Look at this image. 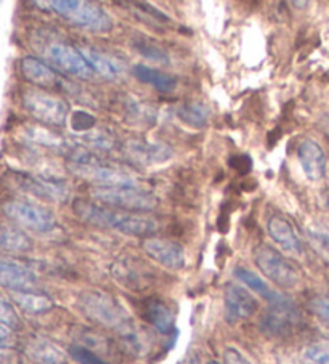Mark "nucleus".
Returning <instances> with one entry per match:
<instances>
[{"instance_id":"nucleus-1","label":"nucleus","mask_w":329,"mask_h":364,"mask_svg":"<svg viewBox=\"0 0 329 364\" xmlns=\"http://www.w3.org/2000/svg\"><path fill=\"white\" fill-rule=\"evenodd\" d=\"M74 213L82 222L98 228H110L119 233L135 236V237H151L157 230L156 220L135 213L111 210L108 207H101L84 199H78L73 205Z\"/></svg>"},{"instance_id":"nucleus-2","label":"nucleus","mask_w":329,"mask_h":364,"mask_svg":"<svg viewBox=\"0 0 329 364\" xmlns=\"http://www.w3.org/2000/svg\"><path fill=\"white\" fill-rule=\"evenodd\" d=\"M55 14L65 18L74 26L95 31V33H108L113 29V21L106 11L85 0H52L47 2Z\"/></svg>"},{"instance_id":"nucleus-3","label":"nucleus","mask_w":329,"mask_h":364,"mask_svg":"<svg viewBox=\"0 0 329 364\" xmlns=\"http://www.w3.org/2000/svg\"><path fill=\"white\" fill-rule=\"evenodd\" d=\"M92 196L108 207L132 212H151L160 204L155 194L137 186H97Z\"/></svg>"},{"instance_id":"nucleus-4","label":"nucleus","mask_w":329,"mask_h":364,"mask_svg":"<svg viewBox=\"0 0 329 364\" xmlns=\"http://www.w3.org/2000/svg\"><path fill=\"white\" fill-rule=\"evenodd\" d=\"M23 106L36 121L53 127H63L69 116V106L65 100L39 89L23 92Z\"/></svg>"},{"instance_id":"nucleus-5","label":"nucleus","mask_w":329,"mask_h":364,"mask_svg":"<svg viewBox=\"0 0 329 364\" xmlns=\"http://www.w3.org/2000/svg\"><path fill=\"white\" fill-rule=\"evenodd\" d=\"M79 309L87 318L100 324L111 326V328H121L129 321L127 313L110 294L100 291H85L79 296Z\"/></svg>"},{"instance_id":"nucleus-6","label":"nucleus","mask_w":329,"mask_h":364,"mask_svg":"<svg viewBox=\"0 0 329 364\" xmlns=\"http://www.w3.org/2000/svg\"><path fill=\"white\" fill-rule=\"evenodd\" d=\"M4 215L36 233H48L56 227L55 213L41 204L28 203V200H9L2 205Z\"/></svg>"},{"instance_id":"nucleus-7","label":"nucleus","mask_w":329,"mask_h":364,"mask_svg":"<svg viewBox=\"0 0 329 364\" xmlns=\"http://www.w3.org/2000/svg\"><path fill=\"white\" fill-rule=\"evenodd\" d=\"M254 260L257 268L267 276V278L275 282L276 286L284 289H293L301 281V274L297 268L291 263L286 257H283L276 249L262 244L254 252Z\"/></svg>"},{"instance_id":"nucleus-8","label":"nucleus","mask_w":329,"mask_h":364,"mask_svg":"<svg viewBox=\"0 0 329 364\" xmlns=\"http://www.w3.org/2000/svg\"><path fill=\"white\" fill-rule=\"evenodd\" d=\"M301 324V313L288 297L280 296L270 302V309L261 319L263 332L275 337L289 336Z\"/></svg>"},{"instance_id":"nucleus-9","label":"nucleus","mask_w":329,"mask_h":364,"mask_svg":"<svg viewBox=\"0 0 329 364\" xmlns=\"http://www.w3.org/2000/svg\"><path fill=\"white\" fill-rule=\"evenodd\" d=\"M46 58L52 63V65L60 69L61 73L69 74L78 79H90L93 76L92 68L88 66L84 56H82L80 50L74 48L65 42H52L46 47Z\"/></svg>"},{"instance_id":"nucleus-10","label":"nucleus","mask_w":329,"mask_h":364,"mask_svg":"<svg viewBox=\"0 0 329 364\" xmlns=\"http://www.w3.org/2000/svg\"><path fill=\"white\" fill-rule=\"evenodd\" d=\"M69 171L79 178L93 181L98 186H137V178L121 168L103 166L100 162H87V164H69Z\"/></svg>"},{"instance_id":"nucleus-11","label":"nucleus","mask_w":329,"mask_h":364,"mask_svg":"<svg viewBox=\"0 0 329 364\" xmlns=\"http://www.w3.org/2000/svg\"><path fill=\"white\" fill-rule=\"evenodd\" d=\"M225 305V318L230 324H236L239 321H246L258 309V302L254 294H251L248 289L238 284H229L225 287L224 294Z\"/></svg>"},{"instance_id":"nucleus-12","label":"nucleus","mask_w":329,"mask_h":364,"mask_svg":"<svg viewBox=\"0 0 329 364\" xmlns=\"http://www.w3.org/2000/svg\"><path fill=\"white\" fill-rule=\"evenodd\" d=\"M142 247L150 259H153L164 268L172 269V272H179L187 263L185 250H183L182 244L175 241L151 236L143 241Z\"/></svg>"},{"instance_id":"nucleus-13","label":"nucleus","mask_w":329,"mask_h":364,"mask_svg":"<svg viewBox=\"0 0 329 364\" xmlns=\"http://www.w3.org/2000/svg\"><path fill=\"white\" fill-rule=\"evenodd\" d=\"M37 276L28 267L18 262L0 259V287L11 292L34 291Z\"/></svg>"},{"instance_id":"nucleus-14","label":"nucleus","mask_w":329,"mask_h":364,"mask_svg":"<svg viewBox=\"0 0 329 364\" xmlns=\"http://www.w3.org/2000/svg\"><path fill=\"white\" fill-rule=\"evenodd\" d=\"M297 159L306 177L312 181H320L326 175V154L318 143L306 138L297 146Z\"/></svg>"},{"instance_id":"nucleus-15","label":"nucleus","mask_w":329,"mask_h":364,"mask_svg":"<svg viewBox=\"0 0 329 364\" xmlns=\"http://www.w3.org/2000/svg\"><path fill=\"white\" fill-rule=\"evenodd\" d=\"M24 355L37 364H66L68 356L58 345L43 337H33L24 343Z\"/></svg>"},{"instance_id":"nucleus-16","label":"nucleus","mask_w":329,"mask_h":364,"mask_svg":"<svg viewBox=\"0 0 329 364\" xmlns=\"http://www.w3.org/2000/svg\"><path fill=\"white\" fill-rule=\"evenodd\" d=\"M267 230L271 240H273L283 250H286V252L291 254L302 252V242L299 240V236H297L293 225H291L286 218L278 215L271 217L267 223Z\"/></svg>"},{"instance_id":"nucleus-17","label":"nucleus","mask_w":329,"mask_h":364,"mask_svg":"<svg viewBox=\"0 0 329 364\" xmlns=\"http://www.w3.org/2000/svg\"><path fill=\"white\" fill-rule=\"evenodd\" d=\"M20 68L24 79L31 84L43 87V89L58 85V74H56L47 63L33 58V56H26V58L21 60Z\"/></svg>"},{"instance_id":"nucleus-18","label":"nucleus","mask_w":329,"mask_h":364,"mask_svg":"<svg viewBox=\"0 0 329 364\" xmlns=\"http://www.w3.org/2000/svg\"><path fill=\"white\" fill-rule=\"evenodd\" d=\"M80 53L88 63V66L92 68V71L97 73L101 77L118 79L124 71L122 63L116 58H113L110 55L97 52V50L93 48H80Z\"/></svg>"},{"instance_id":"nucleus-19","label":"nucleus","mask_w":329,"mask_h":364,"mask_svg":"<svg viewBox=\"0 0 329 364\" xmlns=\"http://www.w3.org/2000/svg\"><path fill=\"white\" fill-rule=\"evenodd\" d=\"M132 74L140 82L155 87L161 93H172L177 89V84H179V80H177L174 74L162 73L160 69L150 68L147 65H135L132 68Z\"/></svg>"},{"instance_id":"nucleus-20","label":"nucleus","mask_w":329,"mask_h":364,"mask_svg":"<svg viewBox=\"0 0 329 364\" xmlns=\"http://www.w3.org/2000/svg\"><path fill=\"white\" fill-rule=\"evenodd\" d=\"M127 153L135 161L142 164H160V162L167 161L172 151L169 146H164L160 143H147V141H132L129 143Z\"/></svg>"},{"instance_id":"nucleus-21","label":"nucleus","mask_w":329,"mask_h":364,"mask_svg":"<svg viewBox=\"0 0 329 364\" xmlns=\"http://www.w3.org/2000/svg\"><path fill=\"white\" fill-rule=\"evenodd\" d=\"M118 331L119 338H121L125 350L130 351L132 355L143 356L148 353L151 342L148 334L142 328H138V326L130 321H125L121 328H118Z\"/></svg>"},{"instance_id":"nucleus-22","label":"nucleus","mask_w":329,"mask_h":364,"mask_svg":"<svg viewBox=\"0 0 329 364\" xmlns=\"http://www.w3.org/2000/svg\"><path fill=\"white\" fill-rule=\"evenodd\" d=\"M33 249V241L15 225H0V250L11 254H24Z\"/></svg>"},{"instance_id":"nucleus-23","label":"nucleus","mask_w":329,"mask_h":364,"mask_svg":"<svg viewBox=\"0 0 329 364\" xmlns=\"http://www.w3.org/2000/svg\"><path fill=\"white\" fill-rule=\"evenodd\" d=\"M143 315L157 331L162 332V334H169V332L174 329V324H175L174 313L170 311L169 306L164 302H161V300H156V299L148 300L143 306Z\"/></svg>"},{"instance_id":"nucleus-24","label":"nucleus","mask_w":329,"mask_h":364,"mask_svg":"<svg viewBox=\"0 0 329 364\" xmlns=\"http://www.w3.org/2000/svg\"><path fill=\"white\" fill-rule=\"evenodd\" d=\"M175 114L183 124L188 125V127L202 129V127H206L209 122V117H211V109H209V106H206L204 103L188 102V103L180 105L179 108H177Z\"/></svg>"},{"instance_id":"nucleus-25","label":"nucleus","mask_w":329,"mask_h":364,"mask_svg":"<svg viewBox=\"0 0 329 364\" xmlns=\"http://www.w3.org/2000/svg\"><path fill=\"white\" fill-rule=\"evenodd\" d=\"M11 299L23 311L31 313V315H39V313H46L53 309L52 299L34 291L11 292Z\"/></svg>"},{"instance_id":"nucleus-26","label":"nucleus","mask_w":329,"mask_h":364,"mask_svg":"<svg viewBox=\"0 0 329 364\" xmlns=\"http://www.w3.org/2000/svg\"><path fill=\"white\" fill-rule=\"evenodd\" d=\"M235 276L239 281H243L244 284L251 289V291H254L257 296H261L265 300H268V304L273 302V300H276L281 296V294L271 291L270 286L261 278V276L256 274L254 272H251V269H248V268H241V267L236 268Z\"/></svg>"},{"instance_id":"nucleus-27","label":"nucleus","mask_w":329,"mask_h":364,"mask_svg":"<svg viewBox=\"0 0 329 364\" xmlns=\"http://www.w3.org/2000/svg\"><path fill=\"white\" fill-rule=\"evenodd\" d=\"M132 46H134L137 52L142 56H145V58L153 60L157 63H169V56L166 53V50L157 46L156 42L148 39V37H142V36L134 37Z\"/></svg>"},{"instance_id":"nucleus-28","label":"nucleus","mask_w":329,"mask_h":364,"mask_svg":"<svg viewBox=\"0 0 329 364\" xmlns=\"http://www.w3.org/2000/svg\"><path fill=\"white\" fill-rule=\"evenodd\" d=\"M303 355L313 364H329V341L310 343L306 351H303Z\"/></svg>"},{"instance_id":"nucleus-29","label":"nucleus","mask_w":329,"mask_h":364,"mask_svg":"<svg viewBox=\"0 0 329 364\" xmlns=\"http://www.w3.org/2000/svg\"><path fill=\"white\" fill-rule=\"evenodd\" d=\"M0 324L7 326L11 331L21 328V321L18 313L15 311L14 306L4 299H0Z\"/></svg>"},{"instance_id":"nucleus-30","label":"nucleus","mask_w":329,"mask_h":364,"mask_svg":"<svg viewBox=\"0 0 329 364\" xmlns=\"http://www.w3.org/2000/svg\"><path fill=\"white\" fill-rule=\"evenodd\" d=\"M69 355L79 364H108L105 360H101L100 356L95 355L92 350L82 347V345H71L69 347Z\"/></svg>"},{"instance_id":"nucleus-31","label":"nucleus","mask_w":329,"mask_h":364,"mask_svg":"<svg viewBox=\"0 0 329 364\" xmlns=\"http://www.w3.org/2000/svg\"><path fill=\"white\" fill-rule=\"evenodd\" d=\"M312 311L320 319H323L325 323H329V299L328 297H316L312 300Z\"/></svg>"},{"instance_id":"nucleus-32","label":"nucleus","mask_w":329,"mask_h":364,"mask_svg":"<svg viewBox=\"0 0 329 364\" xmlns=\"http://www.w3.org/2000/svg\"><path fill=\"white\" fill-rule=\"evenodd\" d=\"M224 358H225L226 364H256L254 361L251 360V358H248L244 353H241V351H239L238 348H233V347L225 350Z\"/></svg>"},{"instance_id":"nucleus-33","label":"nucleus","mask_w":329,"mask_h":364,"mask_svg":"<svg viewBox=\"0 0 329 364\" xmlns=\"http://www.w3.org/2000/svg\"><path fill=\"white\" fill-rule=\"evenodd\" d=\"M0 364H21L20 355L11 348H0Z\"/></svg>"},{"instance_id":"nucleus-34","label":"nucleus","mask_w":329,"mask_h":364,"mask_svg":"<svg viewBox=\"0 0 329 364\" xmlns=\"http://www.w3.org/2000/svg\"><path fill=\"white\" fill-rule=\"evenodd\" d=\"M308 235H310V237H312V241H313V242L320 244L321 247L329 249V235L326 233V231H321V230L310 228Z\"/></svg>"},{"instance_id":"nucleus-35","label":"nucleus","mask_w":329,"mask_h":364,"mask_svg":"<svg viewBox=\"0 0 329 364\" xmlns=\"http://www.w3.org/2000/svg\"><path fill=\"white\" fill-rule=\"evenodd\" d=\"M318 125H320V129L323 130V134H325L329 138V116H323L320 119Z\"/></svg>"},{"instance_id":"nucleus-36","label":"nucleus","mask_w":329,"mask_h":364,"mask_svg":"<svg viewBox=\"0 0 329 364\" xmlns=\"http://www.w3.org/2000/svg\"><path fill=\"white\" fill-rule=\"evenodd\" d=\"M11 336V329L7 328V326L0 324V342L7 341V338Z\"/></svg>"},{"instance_id":"nucleus-37","label":"nucleus","mask_w":329,"mask_h":364,"mask_svg":"<svg viewBox=\"0 0 329 364\" xmlns=\"http://www.w3.org/2000/svg\"><path fill=\"white\" fill-rule=\"evenodd\" d=\"M207 364H220V363H217V361H209Z\"/></svg>"},{"instance_id":"nucleus-38","label":"nucleus","mask_w":329,"mask_h":364,"mask_svg":"<svg viewBox=\"0 0 329 364\" xmlns=\"http://www.w3.org/2000/svg\"><path fill=\"white\" fill-rule=\"evenodd\" d=\"M328 178H329V167H328Z\"/></svg>"}]
</instances>
